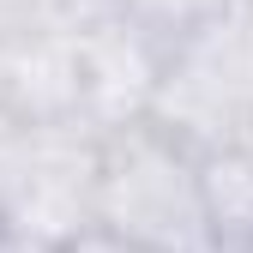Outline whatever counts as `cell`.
<instances>
[{
	"label": "cell",
	"instance_id": "obj_1",
	"mask_svg": "<svg viewBox=\"0 0 253 253\" xmlns=\"http://www.w3.org/2000/svg\"><path fill=\"white\" fill-rule=\"evenodd\" d=\"M90 229H109L151 253H217L199 205V163L145 121L97 133V223Z\"/></svg>",
	"mask_w": 253,
	"mask_h": 253
},
{
	"label": "cell",
	"instance_id": "obj_2",
	"mask_svg": "<svg viewBox=\"0 0 253 253\" xmlns=\"http://www.w3.org/2000/svg\"><path fill=\"white\" fill-rule=\"evenodd\" d=\"M247 115H253V42L235 12L187 30L181 42L163 48L145 126H157L169 145H181L199 163L211 151L241 145Z\"/></svg>",
	"mask_w": 253,
	"mask_h": 253
},
{
	"label": "cell",
	"instance_id": "obj_3",
	"mask_svg": "<svg viewBox=\"0 0 253 253\" xmlns=\"http://www.w3.org/2000/svg\"><path fill=\"white\" fill-rule=\"evenodd\" d=\"M97 223V133L12 126L0 133V229L60 253Z\"/></svg>",
	"mask_w": 253,
	"mask_h": 253
},
{
	"label": "cell",
	"instance_id": "obj_4",
	"mask_svg": "<svg viewBox=\"0 0 253 253\" xmlns=\"http://www.w3.org/2000/svg\"><path fill=\"white\" fill-rule=\"evenodd\" d=\"M73 42H79V121L90 133L139 126L151 115V90L163 73V42L126 18H109Z\"/></svg>",
	"mask_w": 253,
	"mask_h": 253
},
{
	"label": "cell",
	"instance_id": "obj_5",
	"mask_svg": "<svg viewBox=\"0 0 253 253\" xmlns=\"http://www.w3.org/2000/svg\"><path fill=\"white\" fill-rule=\"evenodd\" d=\"M0 109H6V126H73L79 42L60 30H30L18 42H0Z\"/></svg>",
	"mask_w": 253,
	"mask_h": 253
},
{
	"label": "cell",
	"instance_id": "obj_6",
	"mask_svg": "<svg viewBox=\"0 0 253 253\" xmlns=\"http://www.w3.org/2000/svg\"><path fill=\"white\" fill-rule=\"evenodd\" d=\"M199 205L217 253H253V157L241 145L199 157Z\"/></svg>",
	"mask_w": 253,
	"mask_h": 253
},
{
	"label": "cell",
	"instance_id": "obj_7",
	"mask_svg": "<svg viewBox=\"0 0 253 253\" xmlns=\"http://www.w3.org/2000/svg\"><path fill=\"white\" fill-rule=\"evenodd\" d=\"M229 12V0H121V18L126 24H139L145 37H157V42H181L187 30H199V24H211V18H223Z\"/></svg>",
	"mask_w": 253,
	"mask_h": 253
},
{
	"label": "cell",
	"instance_id": "obj_8",
	"mask_svg": "<svg viewBox=\"0 0 253 253\" xmlns=\"http://www.w3.org/2000/svg\"><path fill=\"white\" fill-rule=\"evenodd\" d=\"M109 18H121V0H37V24L60 37H84Z\"/></svg>",
	"mask_w": 253,
	"mask_h": 253
},
{
	"label": "cell",
	"instance_id": "obj_9",
	"mask_svg": "<svg viewBox=\"0 0 253 253\" xmlns=\"http://www.w3.org/2000/svg\"><path fill=\"white\" fill-rule=\"evenodd\" d=\"M30 30H42L37 24V0H0V42H18Z\"/></svg>",
	"mask_w": 253,
	"mask_h": 253
},
{
	"label": "cell",
	"instance_id": "obj_10",
	"mask_svg": "<svg viewBox=\"0 0 253 253\" xmlns=\"http://www.w3.org/2000/svg\"><path fill=\"white\" fill-rule=\"evenodd\" d=\"M60 253H151V247H139V241H121V235H109V229H84L79 241H67Z\"/></svg>",
	"mask_w": 253,
	"mask_h": 253
},
{
	"label": "cell",
	"instance_id": "obj_11",
	"mask_svg": "<svg viewBox=\"0 0 253 253\" xmlns=\"http://www.w3.org/2000/svg\"><path fill=\"white\" fill-rule=\"evenodd\" d=\"M235 18H241V30H247V42H253V0H241V6H229Z\"/></svg>",
	"mask_w": 253,
	"mask_h": 253
},
{
	"label": "cell",
	"instance_id": "obj_12",
	"mask_svg": "<svg viewBox=\"0 0 253 253\" xmlns=\"http://www.w3.org/2000/svg\"><path fill=\"white\" fill-rule=\"evenodd\" d=\"M229 6H241V0H229Z\"/></svg>",
	"mask_w": 253,
	"mask_h": 253
}]
</instances>
